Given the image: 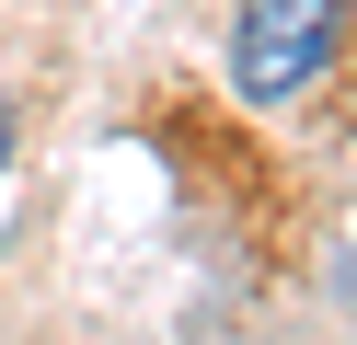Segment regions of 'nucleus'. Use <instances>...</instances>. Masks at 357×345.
Returning <instances> with one entry per match:
<instances>
[{
    "instance_id": "1",
    "label": "nucleus",
    "mask_w": 357,
    "mask_h": 345,
    "mask_svg": "<svg viewBox=\"0 0 357 345\" xmlns=\"http://www.w3.org/2000/svg\"><path fill=\"white\" fill-rule=\"evenodd\" d=\"M334 46H346V0H254L231 35V81L242 104H288L334 69Z\"/></svg>"
},
{
    "instance_id": "2",
    "label": "nucleus",
    "mask_w": 357,
    "mask_h": 345,
    "mask_svg": "<svg viewBox=\"0 0 357 345\" xmlns=\"http://www.w3.org/2000/svg\"><path fill=\"white\" fill-rule=\"evenodd\" d=\"M0 161H12V104H0Z\"/></svg>"
},
{
    "instance_id": "3",
    "label": "nucleus",
    "mask_w": 357,
    "mask_h": 345,
    "mask_svg": "<svg viewBox=\"0 0 357 345\" xmlns=\"http://www.w3.org/2000/svg\"><path fill=\"white\" fill-rule=\"evenodd\" d=\"M346 299H357V253H346Z\"/></svg>"
}]
</instances>
